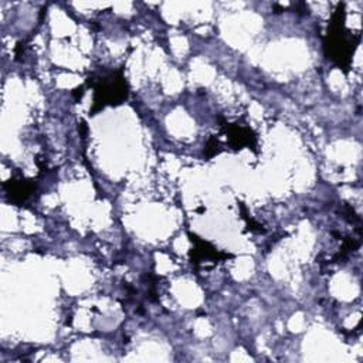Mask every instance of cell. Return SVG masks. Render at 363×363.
<instances>
[{
  "instance_id": "obj_6",
  "label": "cell",
  "mask_w": 363,
  "mask_h": 363,
  "mask_svg": "<svg viewBox=\"0 0 363 363\" xmlns=\"http://www.w3.org/2000/svg\"><path fill=\"white\" fill-rule=\"evenodd\" d=\"M218 152H220V147H218L217 141H214V140L209 141V144H207V148H206V155H207L209 158H212V156L217 155Z\"/></svg>"
},
{
  "instance_id": "obj_2",
  "label": "cell",
  "mask_w": 363,
  "mask_h": 363,
  "mask_svg": "<svg viewBox=\"0 0 363 363\" xmlns=\"http://www.w3.org/2000/svg\"><path fill=\"white\" fill-rule=\"evenodd\" d=\"M94 87V108L93 112L100 111L107 105H118L128 97V84L122 75V71L111 73L104 78H100Z\"/></svg>"
},
{
  "instance_id": "obj_5",
  "label": "cell",
  "mask_w": 363,
  "mask_h": 363,
  "mask_svg": "<svg viewBox=\"0 0 363 363\" xmlns=\"http://www.w3.org/2000/svg\"><path fill=\"white\" fill-rule=\"evenodd\" d=\"M192 242L195 243V250L192 251V258L195 264H199L202 260H212V261H218L220 258H225L229 255L218 253L216 249H213L210 244H207L203 240H199L196 236H191Z\"/></svg>"
},
{
  "instance_id": "obj_3",
  "label": "cell",
  "mask_w": 363,
  "mask_h": 363,
  "mask_svg": "<svg viewBox=\"0 0 363 363\" xmlns=\"http://www.w3.org/2000/svg\"><path fill=\"white\" fill-rule=\"evenodd\" d=\"M224 131L227 135H229V141L233 148L242 149V148L255 147L257 142L255 135L249 126L239 125V124H225Z\"/></svg>"
},
{
  "instance_id": "obj_4",
  "label": "cell",
  "mask_w": 363,
  "mask_h": 363,
  "mask_svg": "<svg viewBox=\"0 0 363 363\" xmlns=\"http://www.w3.org/2000/svg\"><path fill=\"white\" fill-rule=\"evenodd\" d=\"M5 191L15 205L26 203L36 191V184L27 179H10L5 184Z\"/></svg>"
},
{
  "instance_id": "obj_1",
  "label": "cell",
  "mask_w": 363,
  "mask_h": 363,
  "mask_svg": "<svg viewBox=\"0 0 363 363\" xmlns=\"http://www.w3.org/2000/svg\"><path fill=\"white\" fill-rule=\"evenodd\" d=\"M356 43L357 41H353V38L345 34V12L343 6L341 5L332 16L329 31L325 40L328 59L346 70L350 64V57L356 47Z\"/></svg>"
}]
</instances>
